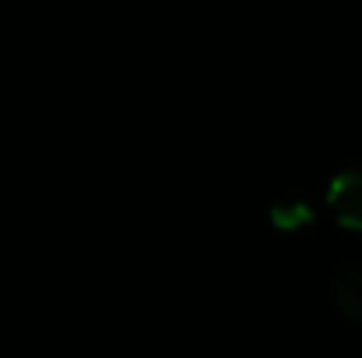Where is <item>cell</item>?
<instances>
[{
    "instance_id": "obj_1",
    "label": "cell",
    "mask_w": 362,
    "mask_h": 358,
    "mask_svg": "<svg viewBox=\"0 0 362 358\" xmlns=\"http://www.w3.org/2000/svg\"><path fill=\"white\" fill-rule=\"evenodd\" d=\"M327 208L331 215L338 218V225L362 232V165L359 169H349L341 172L331 190H327Z\"/></svg>"
},
{
    "instance_id": "obj_2",
    "label": "cell",
    "mask_w": 362,
    "mask_h": 358,
    "mask_svg": "<svg viewBox=\"0 0 362 358\" xmlns=\"http://www.w3.org/2000/svg\"><path fill=\"white\" fill-rule=\"evenodd\" d=\"M331 299L338 306V313L352 323H362V270L359 267H349L334 278V288H331Z\"/></svg>"
},
{
    "instance_id": "obj_3",
    "label": "cell",
    "mask_w": 362,
    "mask_h": 358,
    "mask_svg": "<svg viewBox=\"0 0 362 358\" xmlns=\"http://www.w3.org/2000/svg\"><path fill=\"white\" fill-rule=\"evenodd\" d=\"M313 215L303 208V204H288V208H278L274 211V222L278 225H285V229H292V225H303V222H310Z\"/></svg>"
}]
</instances>
